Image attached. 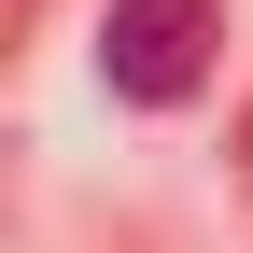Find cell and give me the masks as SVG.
<instances>
[{
	"label": "cell",
	"instance_id": "obj_1",
	"mask_svg": "<svg viewBox=\"0 0 253 253\" xmlns=\"http://www.w3.org/2000/svg\"><path fill=\"white\" fill-rule=\"evenodd\" d=\"M211 42H225L211 0H113V28H99V84H113V99H141V113H169V99H197V84H211Z\"/></svg>",
	"mask_w": 253,
	"mask_h": 253
},
{
	"label": "cell",
	"instance_id": "obj_2",
	"mask_svg": "<svg viewBox=\"0 0 253 253\" xmlns=\"http://www.w3.org/2000/svg\"><path fill=\"white\" fill-rule=\"evenodd\" d=\"M239 183H253V113H239Z\"/></svg>",
	"mask_w": 253,
	"mask_h": 253
},
{
	"label": "cell",
	"instance_id": "obj_3",
	"mask_svg": "<svg viewBox=\"0 0 253 253\" xmlns=\"http://www.w3.org/2000/svg\"><path fill=\"white\" fill-rule=\"evenodd\" d=\"M14 14H42V0H14Z\"/></svg>",
	"mask_w": 253,
	"mask_h": 253
}]
</instances>
